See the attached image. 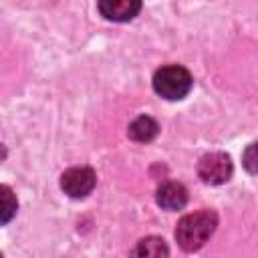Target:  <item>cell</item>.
I'll list each match as a JSON object with an SVG mask.
<instances>
[{
  "label": "cell",
  "instance_id": "cell-8",
  "mask_svg": "<svg viewBox=\"0 0 258 258\" xmlns=\"http://www.w3.org/2000/svg\"><path fill=\"white\" fill-rule=\"evenodd\" d=\"M133 254L135 256H153V258H157V256H167L169 250H167L163 238L149 236V238H143L139 242V246L133 250Z\"/></svg>",
  "mask_w": 258,
  "mask_h": 258
},
{
  "label": "cell",
  "instance_id": "cell-6",
  "mask_svg": "<svg viewBox=\"0 0 258 258\" xmlns=\"http://www.w3.org/2000/svg\"><path fill=\"white\" fill-rule=\"evenodd\" d=\"M157 204L163 210H181L187 204V189L177 181H167L157 189Z\"/></svg>",
  "mask_w": 258,
  "mask_h": 258
},
{
  "label": "cell",
  "instance_id": "cell-10",
  "mask_svg": "<svg viewBox=\"0 0 258 258\" xmlns=\"http://www.w3.org/2000/svg\"><path fill=\"white\" fill-rule=\"evenodd\" d=\"M242 163H244L248 173H258V143H252L244 149Z\"/></svg>",
  "mask_w": 258,
  "mask_h": 258
},
{
  "label": "cell",
  "instance_id": "cell-3",
  "mask_svg": "<svg viewBox=\"0 0 258 258\" xmlns=\"http://www.w3.org/2000/svg\"><path fill=\"white\" fill-rule=\"evenodd\" d=\"M198 175L204 183H210V185L226 183L232 177V161L222 151L206 153L198 163Z\"/></svg>",
  "mask_w": 258,
  "mask_h": 258
},
{
  "label": "cell",
  "instance_id": "cell-4",
  "mask_svg": "<svg viewBox=\"0 0 258 258\" xmlns=\"http://www.w3.org/2000/svg\"><path fill=\"white\" fill-rule=\"evenodd\" d=\"M95 183H97V177L91 167H71L60 175V187L71 198L89 196Z\"/></svg>",
  "mask_w": 258,
  "mask_h": 258
},
{
  "label": "cell",
  "instance_id": "cell-2",
  "mask_svg": "<svg viewBox=\"0 0 258 258\" xmlns=\"http://www.w3.org/2000/svg\"><path fill=\"white\" fill-rule=\"evenodd\" d=\"M191 75L179 64H165L153 75V89L167 101H179L191 91Z\"/></svg>",
  "mask_w": 258,
  "mask_h": 258
},
{
  "label": "cell",
  "instance_id": "cell-5",
  "mask_svg": "<svg viewBox=\"0 0 258 258\" xmlns=\"http://www.w3.org/2000/svg\"><path fill=\"white\" fill-rule=\"evenodd\" d=\"M141 10V0H99V12L107 20L127 22Z\"/></svg>",
  "mask_w": 258,
  "mask_h": 258
},
{
  "label": "cell",
  "instance_id": "cell-7",
  "mask_svg": "<svg viewBox=\"0 0 258 258\" xmlns=\"http://www.w3.org/2000/svg\"><path fill=\"white\" fill-rule=\"evenodd\" d=\"M157 131H159L157 121L151 119V117H147V115L137 117V119L129 125V137H131L133 141H139V143L151 141V139L157 135Z\"/></svg>",
  "mask_w": 258,
  "mask_h": 258
},
{
  "label": "cell",
  "instance_id": "cell-1",
  "mask_svg": "<svg viewBox=\"0 0 258 258\" xmlns=\"http://www.w3.org/2000/svg\"><path fill=\"white\" fill-rule=\"evenodd\" d=\"M218 226V216L212 210H198L183 216L175 228V240L185 252L200 250Z\"/></svg>",
  "mask_w": 258,
  "mask_h": 258
},
{
  "label": "cell",
  "instance_id": "cell-9",
  "mask_svg": "<svg viewBox=\"0 0 258 258\" xmlns=\"http://www.w3.org/2000/svg\"><path fill=\"white\" fill-rule=\"evenodd\" d=\"M2 202H4V210H2V222H10V218L16 212V198L12 196L8 185H2Z\"/></svg>",
  "mask_w": 258,
  "mask_h": 258
}]
</instances>
